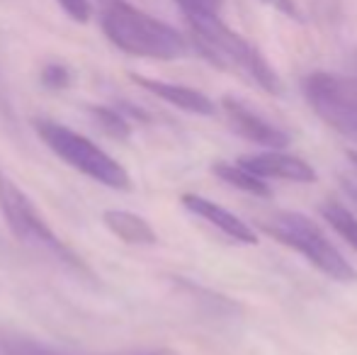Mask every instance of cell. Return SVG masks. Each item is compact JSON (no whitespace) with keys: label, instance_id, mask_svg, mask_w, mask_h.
<instances>
[{"label":"cell","instance_id":"18","mask_svg":"<svg viewBox=\"0 0 357 355\" xmlns=\"http://www.w3.org/2000/svg\"><path fill=\"white\" fill-rule=\"evenodd\" d=\"M190 3H197V5H202V8H207V10H214V13H219L221 5H224V0H190Z\"/></svg>","mask_w":357,"mask_h":355},{"label":"cell","instance_id":"10","mask_svg":"<svg viewBox=\"0 0 357 355\" xmlns=\"http://www.w3.org/2000/svg\"><path fill=\"white\" fill-rule=\"evenodd\" d=\"M137 86H142L144 90H149L151 95H155L158 100H165L173 107L183 109L190 114H199V117H212L216 112V105L207 98L204 93L188 86H180V83H165V81H155V78H146L139 73H129Z\"/></svg>","mask_w":357,"mask_h":355},{"label":"cell","instance_id":"20","mask_svg":"<svg viewBox=\"0 0 357 355\" xmlns=\"http://www.w3.org/2000/svg\"><path fill=\"white\" fill-rule=\"evenodd\" d=\"M348 161L353 163V168L357 171V151H348Z\"/></svg>","mask_w":357,"mask_h":355},{"label":"cell","instance_id":"15","mask_svg":"<svg viewBox=\"0 0 357 355\" xmlns=\"http://www.w3.org/2000/svg\"><path fill=\"white\" fill-rule=\"evenodd\" d=\"M90 114L95 117V122L100 124V129H102L105 134H109L112 139H129V134H132V124H129V119L124 117L119 109L114 107H90Z\"/></svg>","mask_w":357,"mask_h":355},{"label":"cell","instance_id":"13","mask_svg":"<svg viewBox=\"0 0 357 355\" xmlns=\"http://www.w3.org/2000/svg\"><path fill=\"white\" fill-rule=\"evenodd\" d=\"M212 173L219 180H224V183H229L231 188L236 190H243V192L248 195H255V197H270V188L268 183H265L263 178L253 176V173H248L245 168H241L238 163H214L212 166Z\"/></svg>","mask_w":357,"mask_h":355},{"label":"cell","instance_id":"5","mask_svg":"<svg viewBox=\"0 0 357 355\" xmlns=\"http://www.w3.org/2000/svg\"><path fill=\"white\" fill-rule=\"evenodd\" d=\"M265 232L280 243L294 248L296 253L306 258L314 268H319L324 275H328L335 282H355V268L345 261V256L326 239V234L319 229V224L299 212H280L275 219L263 224Z\"/></svg>","mask_w":357,"mask_h":355},{"label":"cell","instance_id":"7","mask_svg":"<svg viewBox=\"0 0 357 355\" xmlns=\"http://www.w3.org/2000/svg\"><path fill=\"white\" fill-rule=\"evenodd\" d=\"M221 107L226 112L231 129H234L238 137L248 139L253 144H260L265 149H284L289 144V134L284 129L270 124L268 119H263L258 112L248 107L245 103L236 98H224L221 100Z\"/></svg>","mask_w":357,"mask_h":355},{"label":"cell","instance_id":"21","mask_svg":"<svg viewBox=\"0 0 357 355\" xmlns=\"http://www.w3.org/2000/svg\"><path fill=\"white\" fill-rule=\"evenodd\" d=\"M353 71H355V78H357V52L353 54Z\"/></svg>","mask_w":357,"mask_h":355},{"label":"cell","instance_id":"8","mask_svg":"<svg viewBox=\"0 0 357 355\" xmlns=\"http://www.w3.org/2000/svg\"><path fill=\"white\" fill-rule=\"evenodd\" d=\"M236 163L263 180L280 178L291 180V183H314L316 180V171L311 168V163H306L299 156L280 151V149H270V151L255 153V156H241Z\"/></svg>","mask_w":357,"mask_h":355},{"label":"cell","instance_id":"2","mask_svg":"<svg viewBox=\"0 0 357 355\" xmlns=\"http://www.w3.org/2000/svg\"><path fill=\"white\" fill-rule=\"evenodd\" d=\"M100 24L109 42L124 54L155 61H175L190 52L183 34L170 24L151 17L129 0H95Z\"/></svg>","mask_w":357,"mask_h":355},{"label":"cell","instance_id":"1","mask_svg":"<svg viewBox=\"0 0 357 355\" xmlns=\"http://www.w3.org/2000/svg\"><path fill=\"white\" fill-rule=\"evenodd\" d=\"M178 8L183 10L185 20L192 32V42L199 49L204 59L219 68H229V71H238L248 81H253L258 88H263L270 95H282V81L275 73V68L268 63V59L248 42L238 32L229 27L219 13L207 10L197 3L190 0H175Z\"/></svg>","mask_w":357,"mask_h":355},{"label":"cell","instance_id":"16","mask_svg":"<svg viewBox=\"0 0 357 355\" xmlns=\"http://www.w3.org/2000/svg\"><path fill=\"white\" fill-rule=\"evenodd\" d=\"M71 81H73L71 68L63 66V63H47L42 68V83L49 90H63L71 86Z\"/></svg>","mask_w":357,"mask_h":355},{"label":"cell","instance_id":"11","mask_svg":"<svg viewBox=\"0 0 357 355\" xmlns=\"http://www.w3.org/2000/svg\"><path fill=\"white\" fill-rule=\"evenodd\" d=\"M102 222L119 241L132 243V246H153L158 241L155 229L144 217L129 212V209H107L102 214Z\"/></svg>","mask_w":357,"mask_h":355},{"label":"cell","instance_id":"9","mask_svg":"<svg viewBox=\"0 0 357 355\" xmlns=\"http://www.w3.org/2000/svg\"><path fill=\"white\" fill-rule=\"evenodd\" d=\"M180 202H183L185 209H190V212L197 214L199 219L209 222L212 227L219 229L221 234L234 239V241L248 243V246H255V243H258V234L253 232L250 224H245L241 217H236L234 212H229V209L212 202V199L199 197V195H195V192H185Z\"/></svg>","mask_w":357,"mask_h":355},{"label":"cell","instance_id":"17","mask_svg":"<svg viewBox=\"0 0 357 355\" xmlns=\"http://www.w3.org/2000/svg\"><path fill=\"white\" fill-rule=\"evenodd\" d=\"M63 8V13L73 20V22H88L90 15H93V5L90 0H56Z\"/></svg>","mask_w":357,"mask_h":355},{"label":"cell","instance_id":"4","mask_svg":"<svg viewBox=\"0 0 357 355\" xmlns=\"http://www.w3.org/2000/svg\"><path fill=\"white\" fill-rule=\"evenodd\" d=\"M37 137L52 149L63 163L73 168V171L83 173L90 180L100 185H107L112 190H132V178H129L127 168L117 163L105 149H100L88 137L73 132L71 127L54 119H34L32 122Z\"/></svg>","mask_w":357,"mask_h":355},{"label":"cell","instance_id":"6","mask_svg":"<svg viewBox=\"0 0 357 355\" xmlns=\"http://www.w3.org/2000/svg\"><path fill=\"white\" fill-rule=\"evenodd\" d=\"M304 95L311 109L328 127L357 134V78L314 71L304 78Z\"/></svg>","mask_w":357,"mask_h":355},{"label":"cell","instance_id":"12","mask_svg":"<svg viewBox=\"0 0 357 355\" xmlns=\"http://www.w3.org/2000/svg\"><path fill=\"white\" fill-rule=\"evenodd\" d=\"M0 355H78V353L59 351V348H52L42 341L22 336V333L0 331ZM107 355H175V353L160 348V351H134V353H107Z\"/></svg>","mask_w":357,"mask_h":355},{"label":"cell","instance_id":"19","mask_svg":"<svg viewBox=\"0 0 357 355\" xmlns=\"http://www.w3.org/2000/svg\"><path fill=\"white\" fill-rule=\"evenodd\" d=\"M268 3H273L275 8H280V10H282V13L296 15V13H294V8H291V5H289V0H268Z\"/></svg>","mask_w":357,"mask_h":355},{"label":"cell","instance_id":"3","mask_svg":"<svg viewBox=\"0 0 357 355\" xmlns=\"http://www.w3.org/2000/svg\"><path fill=\"white\" fill-rule=\"evenodd\" d=\"M0 212H3V219L8 224L10 234L22 246L34 248L37 253H44V256L54 258L61 266L71 268L80 275H90L83 258L75 256L71 248L56 236V232L49 227L47 219L34 207L29 195L5 171H0Z\"/></svg>","mask_w":357,"mask_h":355},{"label":"cell","instance_id":"14","mask_svg":"<svg viewBox=\"0 0 357 355\" xmlns=\"http://www.w3.org/2000/svg\"><path fill=\"white\" fill-rule=\"evenodd\" d=\"M319 209H321V217L331 224V229H333L348 246H353L357 251V217L355 214L350 212L343 202H338V199H326Z\"/></svg>","mask_w":357,"mask_h":355}]
</instances>
